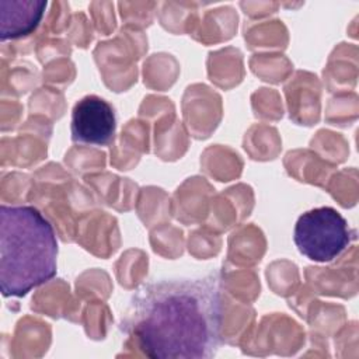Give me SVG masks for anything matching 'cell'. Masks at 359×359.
I'll return each mask as SVG.
<instances>
[{
	"label": "cell",
	"mask_w": 359,
	"mask_h": 359,
	"mask_svg": "<svg viewBox=\"0 0 359 359\" xmlns=\"http://www.w3.org/2000/svg\"><path fill=\"white\" fill-rule=\"evenodd\" d=\"M220 278L164 279L135 293L132 328L143 353L156 359H208L222 344Z\"/></svg>",
	"instance_id": "cell-1"
},
{
	"label": "cell",
	"mask_w": 359,
	"mask_h": 359,
	"mask_svg": "<svg viewBox=\"0 0 359 359\" xmlns=\"http://www.w3.org/2000/svg\"><path fill=\"white\" fill-rule=\"evenodd\" d=\"M57 238L50 222L34 206L0 208V289L22 297L56 275Z\"/></svg>",
	"instance_id": "cell-2"
},
{
	"label": "cell",
	"mask_w": 359,
	"mask_h": 359,
	"mask_svg": "<svg viewBox=\"0 0 359 359\" xmlns=\"http://www.w3.org/2000/svg\"><path fill=\"white\" fill-rule=\"evenodd\" d=\"M355 230L331 206L314 208L299 216L293 241L302 255L314 262H331L355 240Z\"/></svg>",
	"instance_id": "cell-3"
},
{
	"label": "cell",
	"mask_w": 359,
	"mask_h": 359,
	"mask_svg": "<svg viewBox=\"0 0 359 359\" xmlns=\"http://www.w3.org/2000/svg\"><path fill=\"white\" fill-rule=\"evenodd\" d=\"M116 132V115L114 107L98 95L80 98L72 111L70 133L76 143L91 146H108Z\"/></svg>",
	"instance_id": "cell-4"
},
{
	"label": "cell",
	"mask_w": 359,
	"mask_h": 359,
	"mask_svg": "<svg viewBox=\"0 0 359 359\" xmlns=\"http://www.w3.org/2000/svg\"><path fill=\"white\" fill-rule=\"evenodd\" d=\"M48 3L35 0L0 1V38L17 39L29 35L39 25Z\"/></svg>",
	"instance_id": "cell-5"
}]
</instances>
